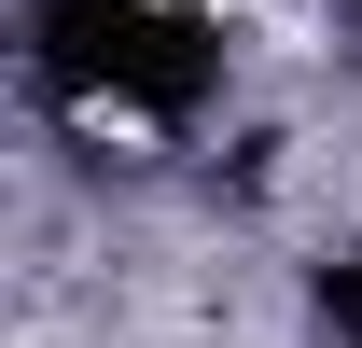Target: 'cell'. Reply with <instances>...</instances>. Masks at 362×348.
Masks as SVG:
<instances>
[{"mask_svg": "<svg viewBox=\"0 0 362 348\" xmlns=\"http://www.w3.org/2000/svg\"><path fill=\"white\" fill-rule=\"evenodd\" d=\"M168 14H223V0H168Z\"/></svg>", "mask_w": 362, "mask_h": 348, "instance_id": "cell-1", "label": "cell"}]
</instances>
